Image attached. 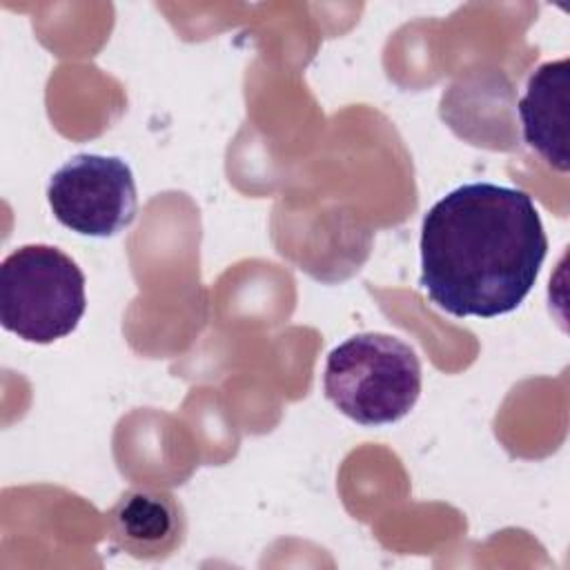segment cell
Segmentation results:
<instances>
[{
  "label": "cell",
  "instance_id": "obj_1",
  "mask_svg": "<svg viewBox=\"0 0 570 570\" xmlns=\"http://www.w3.org/2000/svg\"><path fill=\"white\" fill-rule=\"evenodd\" d=\"M546 252L543 223L528 191L465 183L423 216L419 285L452 316L494 318L525 301Z\"/></svg>",
  "mask_w": 570,
  "mask_h": 570
},
{
  "label": "cell",
  "instance_id": "obj_2",
  "mask_svg": "<svg viewBox=\"0 0 570 570\" xmlns=\"http://www.w3.org/2000/svg\"><path fill=\"white\" fill-rule=\"evenodd\" d=\"M323 390L341 414L361 425L394 423L419 401L421 363L396 336L354 334L327 354Z\"/></svg>",
  "mask_w": 570,
  "mask_h": 570
},
{
  "label": "cell",
  "instance_id": "obj_3",
  "mask_svg": "<svg viewBox=\"0 0 570 570\" xmlns=\"http://www.w3.org/2000/svg\"><path fill=\"white\" fill-rule=\"evenodd\" d=\"M87 309L85 274L51 245H22L0 265V323L27 343L71 334Z\"/></svg>",
  "mask_w": 570,
  "mask_h": 570
},
{
  "label": "cell",
  "instance_id": "obj_4",
  "mask_svg": "<svg viewBox=\"0 0 570 570\" xmlns=\"http://www.w3.org/2000/svg\"><path fill=\"white\" fill-rule=\"evenodd\" d=\"M47 200L56 220L76 234L107 238L136 216V180L118 156L76 154L53 171Z\"/></svg>",
  "mask_w": 570,
  "mask_h": 570
},
{
  "label": "cell",
  "instance_id": "obj_5",
  "mask_svg": "<svg viewBox=\"0 0 570 570\" xmlns=\"http://www.w3.org/2000/svg\"><path fill=\"white\" fill-rule=\"evenodd\" d=\"M109 539L136 559H165L187 534V519L178 499L151 485L125 490L107 512Z\"/></svg>",
  "mask_w": 570,
  "mask_h": 570
},
{
  "label": "cell",
  "instance_id": "obj_6",
  "mask_svg": "<svg viewBox=\"0 0 570 570\" xmlns=\"http://www.w3.org/2000/svg\"><path fill=\"white\" fill-rule=\"evenodd\" d=\"M519 118L525 145L552 169L568 171V122H570V60L539 65L519 100Z\"/></svg>",
  "mask_w": 570,
  "mask_h": 570
}]
</instances>
